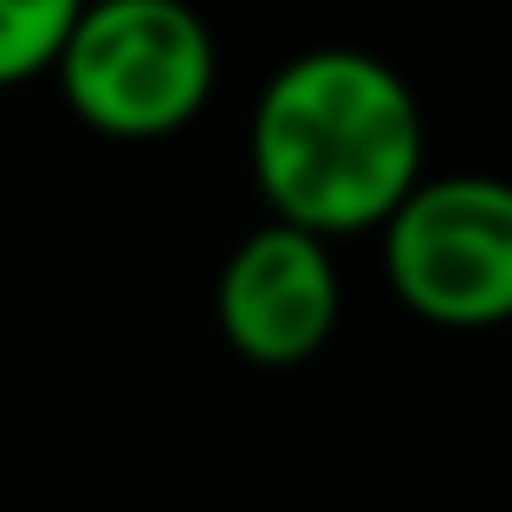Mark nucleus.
Masks as SVG:
<instances>
[{"instance_id":"obj_5","label":"nucleus","mask_w":512,"mask_h":512,"mask_svg":"<svg viewBox=\"0 0 512 512\" xmlns=\"http://www.w3.org/2000/svg\"><path fill=\"white\" fill-rule=\"evenodd\" d=\"M85 0H0V91L46 78Z\"/></svg>"},{"instance_id":"obj_1","label":"nucleus","mask_w":512,"mask_h":512,"mask_svg":"<svg viewBox=\"0 0 512 512\" xmlns=\"http://www.w3.org/2000/svg\"><path fill=\"white\" fill-rule=\"evenodd\" d=\"M247 169L266 214L325 240L376 234L428 169L415 85L363 46H312L260 85Z\"/></svg>"},{"instance_id":"obj_4","label":"nucleus","mask_w":512,"mask_h":512,"mask_svg":"<svg viewBox=\"0 0 512 512\" xmlns=\"http://www.w3.org/2000/svg\"><path fill=\"white\" fill-rule=\"evenodd\" d=\"M344 279L325 234L266 214L253 234L234 240L214 279V325L227 350L260 370H299L338 338Z\"/></svg>"},{"instance_id":"obj_2","label":"nucleus","mask_w":512,"mask_h":512,"mask_svg":"<svg viewBox=\"0 0 512 512\" xmlns=\"http://www.w3.org/2000/svg\"><path fill=\"white\" fill-rule=\"evenodd\" d=\"M46 78L98 137L156 143L208 111L221 46L195 0H85Z\"/></svg>"},{"instance_id":"obj_3","label":"nucleus","mask_w":512,"mask_h":512,"mask_svg":"<svg viewBox=\"0 0 512 512\" xmlns=\"http://www.w3.org/2000/svg\"><path fill=\"white\" fill-rule=\"evenodd\" d=\"M383 279L422 325H512V182L506 175H415L383 214Z\"/></svg>"}]
</instances>
